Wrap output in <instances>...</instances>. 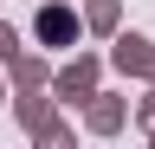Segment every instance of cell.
Returning a JSON list of instances; mask_svg holds the SVG:
<instances>
[{"instance_id":"6da1fadb","label":"cell","mask_w":155,"mask_h":149,"mask_svg":"<svg viewBox=\"0 0 155 149\" xmlns=\"http://www.w3.org/2000/svg\"><path fill=\"white\" fill-rule=\"evenodd\" d=\"M97 84H104V59H97V52H78L71 65L52 71V97H58V104H84Z\"/></svg>"},{"instance_id":"7a4b0ae2","label":"cell","mask_w":155,"mask_h":149,"mask_svg":"<svg viewBox=\"0 0 155 149\" xmlns=\"http://www.w3.org/2000/svg\"><path fill=\"white\" fill-rule=\"evenodd\" d=\"M78 26H84V13L65 7V0H45V7L32 13V39H39V46H52V52L78 46Z\"/></svg>"},{"instance_id":"3957f363","label":"cell","mask_w":155,"mask_h":149,"mask_svg":"<svg viewBox=\"0 0 155 149\" xmlns=\"http://www.w3.org/2000/svg\"><path fill=\"white\" fill-rule=\"evenodd\" d=\"M110 65L123 71V78H142V84H155V39H142V32H116Z\"/></svg>"},{"instance_id":"277c9868","label":"cell","mask_w":155,"mask_h":149,"mask_svg":"<svg viewBox=\"0 0 155 149\" xmlns=\"http://www.w3.org/2000/svg\"><path fill=\"white\" fill-rule=\"evenodd\" d=\"M84 123L97 130V136H116V130L129 123V97H116V91H104V84H97L91 97H84Z\"/></svg>"},{"instance_id":"5b68a950","label":"cell","mask_w":155,"mask_h":149,"mask_svg":"<svg viewBox=\"0 0 155 149\" xmlns=\"http://www.w3.org/2000/svg\"><path fill=\"white\" fill-rule=\"evenodd\" d=\"M7 78H13V91H52V65L32 59V52H13V59H7Z\"/></svg>"},{"instance_id":"8992f818","label":"cell","mask_w":155,"mask_h":149,"mask_svg":"<svg viewBox=\"0 0 155 149\" xmlns=\"http://www.w3.org/2000/svg\"><path fill=\"white\" fill-rule=\"evenodd\" d=\"M52 104H58V97H39V91H19V97H13V117H19V130H26V136H32V130H45V123L58 117Z\"/></svg>"},{"instance_id":"52a82bcc","label":"cell","mask_w":155,"mask_h":149,"mask_svg":"<svg viewBox=\"0 0 155 149\" xmlns=\"http://www.w3.org/2000/svg\"><path fill=\"white\" fill-rule=\"evenodd\" d=\"M84 26L97 32V39H116V32H123V0H91V7H84Z\"/></svg>"},{"instance_id":"ba28073f","label":"cell","mask_w":155,"mask_h":149,"mask_svg":"<svg viewBox=\"0 0 155 149\" xmlns=\"http://www.w3.org/2000/svg\"><path fill=\"white\" fill-rule=\"evenodd\" d=\"M32 136H39V143H52V149H58V143H71V123H65V117H52L45 130H32Z\"/></svg>"},{"instance_id":"9c48e42d","label":"cell","mask_w":155,"mask_h":149,"mask_svg":"<svg viewBox=\"0 0 155 149\" xmlns=\"http://www.w3.org/2000/svg\"><path fill=\"white\" fill-rule=\"evenodd\" d=\"M13 52H19V26H7V20H0V65H7Z\"/></svg>"},{"instance_id":"30bf717a","label":"cell","mask_w":155,"mask_h":149,"mask_svg":"<svg viewBox=\"0 0 155 149\" xmlns=\"http://www.w3.org/2000/svg\"><path fill=\"white\" fill-rule=\"evenodd\" d=\"M136 123H142V130H149V136H155V84H149V97H142V104H136Z\"/></svg>"},{"instance_id":"8fae6325","label":"cell","mask_w":155,"mask_h":149,"mask_svg":"<svg viewBox=\"0 0 155 149\" xmlns=\"http://www.w3.org/2000/svg\"><path fill=\"white\" fill-rule=\"evenodd\" d=\"M0 104H7V78H0Z\"/></svg>"}]
</instances>
